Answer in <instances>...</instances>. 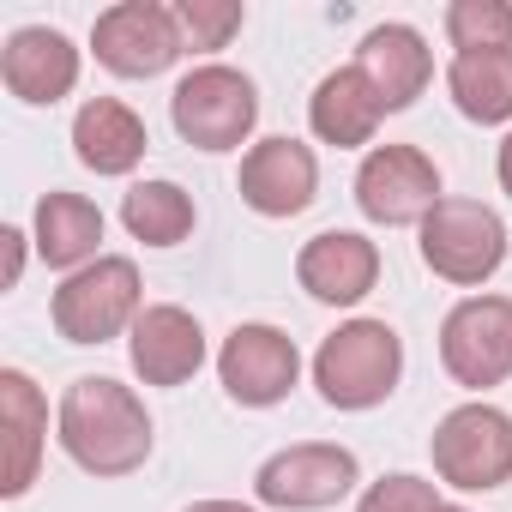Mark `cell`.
<instances>
[{
  "label": "cell",
  "mask_w": 512,
  "mask_h": 512,
  "mask_svg": "<svg viewBox=\"0 0 512 512\" xmlns=\"http://www.w3.org/2000/svg\"><path fill=\"white\" fill-rule=\"evenodd\" d=\"M61 446L91 476H133L151 458V416L133 398V386L85 374L61 398Z\"/></svg>",
  "instance_id": "cell-1"
},
{
  "label": "cell",
  "mask_w": 512,
  "mask_h": 512,
  "mask_svg": "<svg viewBox=\"0 0 512 512\" xmlns=\"http://www.w3.org/2000/svg\"><path fill=\"white\" fill-rule=\"evenodd\" d=\"M404 374V338L386 320H350L338 326L314 356V386L332 410H374L392 398Z\"/></svg>",
  "instance_id": "cell-2"
},
{
  "label": "cell",
  "mask_w": 512,
  "mask_h": 512,
  "mask_svg": "<svg viewBox=\"0 0 512 512\" xmlns=\"http://www.w3.org/2000/svg\"><path fill=\"white\" fill-rule=\"evenodd\" d=\"M428 452H434L440 482H452L464 494H488V488L512 482V416L494 404H458L440 416Z\"/></svg>",
  "instance_id": "cell-3"
},
{
  "label": "cell",
  "mask_w": 512,
  "mask_h": 512,
  "mask_svg": "<svg viewBox=\"0 0 512 512\" xmlns=\"http://www.w3.org/2000/svg\"><path fill=\"white\" fill-rule=\"evenodd\" d=\"M139 266L121 253H103L85 272H73L55 290V332L67 344H109L115 332H127L145 308H139Z\"/></svg>",
  "instance_id": "cell-4"
},
{
  "label": "cell",
  "mask_w": 512,
  "mask_h": 512,
  "mask_svg": "<svg viewBox=\"0 0 512 512\" xmlns=\"http://www.w3.org/2000/svg\"><path fill=\"white\" fill-rule=\"evenodd\" d=\"M506 260V223L482 199H440L422 217V266L446 284H488Z\"/></svg>",
  "instance_id": "cell-5"
},
{
  "label": "cell",
  "mask_w": 512,
  "mask_h": 512,
  "mask_svg": "<svg viewBox=\"0 0 512 512\" xmlns=\"http://www.w3.org/2000/svg\"><path fill=\"white\" fill-rule=\"evenodd\" d=\"M175 133L199 151H235L260 121V91L235 67H193L169 97Z\"/></svg>",
  "instance_id": "cell-6"
},
{
  "label": "cell",
  "mask_w": 512,
  "mask_h": 512,
  "mask_svg": "<svg viewBox=\"0 0 512 512\" xmlns=\"http://www.w3.org/2000/svg\"><path fill=\"white\" fill-rule=\"evenodd\" d=\"M91 49L115 79H157L187 55L175 7H157V0H121V7L97 13Z\"/></svg>",
  "instance_id": "cell-7"
},
{
  "label": "cell",
  "mask_w": 512,
  "mask_h": 512,
  "mask_svg": "<svg viewBox=\"0 0 512 512\" xmlns=\"http://www.w3.org/2000/svg\"><path fill=\"white\" fill-rule=\"evenodd\" d=\"M440 362L458 386L488 392L512 380V302L506 296H470L440 326Z\"/></svg>",
  "instance_id": "cell-8"
},
{
  "label": "cell",
  "mask_w": 512,
  "mask_h": 512,
  "mask_svg": "<svg viewBox=\"0 0 512 512\" xmlns=\"http://www.w3.org/2000/svg\"><path fill=\"white\" fill-rule=\"evenodd\" d=\"M356 452L350 446H326V440H302V446H284L260 464L253 476V494L266 506H284V512H320V506H338L350 488H356Z\"/></svg>",
  "instance_id": "cell-9"
},
{
  "label": "cell",
  "mask_w": 512,
  "mask_h": 512,
  "mask_svg": "<svg viewBox=\"0 0 512 512\" xmlns=\"http://www.w3.org/2000/svg\"><path fill=\"white\" fill-rule=\"evenodd\" d=\"M356 205L362 217L398 229V223H422L440 205V169L428 151L416 145H374L356 169Z\"/></svg>",
  "instance_id": "cell-10"
},
{
  "label": "cell",
  "mask_w": 512,
  "mask_h": 512,
  "mask_svg": "<svg viewBox=\"0 0 512 512\" xmlns=\"http://www.w3.org/2000/svg\"><path fill=\"white\" fill-rule=\"evenodd\" d=\"M296 374H302L296 338L278 332V326H260V320H253V326H235V332L223 338L217 380H223V392H229L235 404H247V410L284 404L290 386H296Z\"/></svg>",
  "instance_id": "cell-11"
},
{
  "label": "cell",
  "mask_w": 512,
  "mask_h": 512,
  "mask_svg": "<svg viewBox=\"0 0 512 512\" xmlns=\"http://www.w3.org/2000/svg\"><path fill=\"white\" fill-rule=\"evenodd\" d=\"M241 199L260 217H296L320 193V163L302 139H260L241 157Z\"/></svg>",
  "instance_id": "cell-12"
},
{
  "label": "cell",
  "mask_w": 512,
  "mask_h": 512,
  "mask_svg": "<svg viewBox=\"0 0 512 512\" xmlns=\"http://www.w3.org/2000/svg\"><path fill=\"white\" fill-rule=\"evenodd\" d=\"M296 278L314 302L326 308H350L362 302L374 284H380V247L356 229H326L302 247V260H296Z\"/></svg>",
  "instance_id": "cell-13"
},
{
  "label": "cell",
  "mask_w": 512,
  "mask_h": 512,
  "mask_svg": "<svg viewBox=\"0 0 512 512\" xmlns=\"http://www.w3.org/2000/svg\"><path fill=\"white\" fill-rule=\"evenodd\" d=\"M127 356H133V374L145 386H187L199 374V362H205V332H199V320L187 308L157 302V308H145L133 320Z\"/></svg>",
  "instance_id": "cell-14"
},
{
  "label": "cell",
  "mask_w": 512,
  "mask_h": 512,
  "mask_svg": "<svg viewBox=\"0 0 512 512\" xmlns=\"http://www.w3.org/2000/svg\"><path fill=\"white\" fill-rule=\"evenodd\" d=\"M0 79H7V91L19 103H61L73 85H79V49L49 31V25H25L7 37V49H0Z\"/></svg>",
  "instance_id": "cell-15"
},
{
  "label": "cell",
  "mask_w": 512,
  "mask_h": 512,
  "mask_svg": "<svg viewBox=\"0 0 512 512\" xmlns=\"http://www.w3.org/2000/svg\"><path fill=\"white\" fill-rule=\"evenodd\" d=\"M356 73L374 85L380 109L398 115V109H410V103L428 91V79H434V55H428L422 31H410V25H374V31L362 37Z\"/></svg>",
  "instance_id": "cell-16"
},
{
  "label": "cell",
  "mask_w": 512,
  "mask_h": 512,
  "mask_svg": "<svg viewBox=\"0 0 512 512\" xmlns=\"http://www.w3.org/2000/svg\"><path fill=\"white\" fill-rule=\"evenodd\" d=\"M0 428H7V482H0V494L19 500L37 482L43 434H49V404H43V392H37V380L25 368L0 374Z\"/></svg>",
  "instance_id": "cell-17"
},
{
  "label": "cell",
  "mask_w": 512,
  "mask_h": 512,
  "mask_svg": "<svg viewBox=\"0 0 512 512\" xmlns=\"http://www.w3.org/2000/svg\"><path fill=\"white\" fill-rule=\"evenodd\" d=\"M145 121L127 109V103H115V97H91L79 115H73V151H79V163L85 169H97V175H127V169H139V157H145Z\"/></svg>",
  "instance_id": "cell-18"
},
{
  "label": "cell",
  "mask_w": 512,
  "mask_h": 512,
  "mask_svg": "<svg viewBox=\"0 0 512 512\" xmlns=\"http://www.w3.org/2000/svg\"><path fill=\"white\" fill-rule=\"evenodd\" d=\"M380 115H386V109H380L374 85H368L356 67L326 73V79H320V91H314V103H308L314 133H320L326 145H338V151L368 145V139H374V127H380Z\"/></svg>",
  "instance_id": "cell-19"
},
{
  "label": "cell",
  "mask_w": 512,
  "mask_h": 512,
  "mask_svg": "<svg viewBox=\"0 0 512 512\" xmlns=\"http://www.w3.org/2000/svg\"><path fill=\"white\" fill-rule=\"evenodd\" d=\"M103 241V211L85 193H43L37 199V253L55 272H85Z\"/></svg>",
  "instance_id": "cell-20"
},
{
  "label": "cell",
  "mask_w": 512,
  "mask_h": 512,
  "mask_svg": "<svg viewBox=\"0 0 512 512\" xmlns=\"http://www.w3.org/2000/svg\"><path fill=\"white\" fill-rule=\"evenodd\" d=\"M446 91H452L458 115L476 121V127H500V121H512V49L452 55Z\"/></svg>",
  "instance_id": "cell-21"
},
{
  "label": "cell",
  "mask_w": 512,
  "mask_h": 512,
  "mask_svg": "<svg viewBox=\"0 0 512 512\" xmlns=\"http://www.w3.org/2000/svg\"><path fill=\"white\" fill-rule=\"evenodd\" d=\"M121 223L133 229V241L145 247H175L193 235V199L187 187L175 181H139L127 199H121Z\"/></svg>",
  "instance_id": "cell-22"
},
{
  "label": "cell",
  "mask_w": 512,
  "mask_h": 512,
  "mask_svg": "<svg viewBox=\"0 0 512 512\" xmlns=\"http://www.w3.org/2000/svg\"><path fill=\"white\" fill-rule=\"evenodd\" d=\"M446 37H452L458 55L512 49V7L506 0H452L446 7Z\"/></svg>",
  "instance_id": "cell-23"
},
{
  "label": "cell",
  "mask_w": 512,
  "mask_h": 512,
  "mask_svg": "<svg viewBox=\"0 0 512 512\" xmlns=\"http://www.w3.org/2000/svg\"><path fill=\"white\" fill-rule=\"evenodd\" d=\"M241 7L235 0H181L175 7V25H181V43L193 49V55H211V49H223L235 31H241Z\"/></svg>",
  "instance_id": "cell-24"
},
{
  "label": "cell",
  "mask_w": 512,
  "mask_h": 512,
  "mask_svg": "<svg viewBox=\"0 0 512 512\" xmlns=\"http://www.w3.org/2000/svg\"><path fill=\"white\" fill-rule=\"evenodd\" d=\"M356 512H440V494H434V482L398 470V476H380V482L362 494Z\"/></svg>",
  "instance_id": "cell-25"
},
{
  "label": "cell",
  "mask_w": 512,
  "mask_h": 512,
  "mask_svg": "<svg viewBox=\"0 0 512 512\" xmlns=\"http://www.w3.org/2000/svg\"><path fill=\"white\" fill-rule=\"evenodd\" d=\"M0 241H7V290H13L19 272H25V235L19 229H0Z\"/></svg>",
  "instance_id": "cell-26"
},
{
  "label": "cell",
  "mask_w": 512,
  "mask_h": 512,
  "mask_svg": "<svg viewBox=\"0 0 512 512\" xmlns=\"http://www.w3.org/2000/svg\"><path fill=\"white\" fill-rule=\"evenodd\" d=\"M187 512H253V506H241V500H193Z\"/></svg>",
  "instance_id": "cell-27"
},
{
  "label": "cell",
  "mask_w": 512,
  "mask_h": 512,
  "mask_svg": "<svg viewBox=\"0 0 512 512\" xmlns=\"http://www.w3.org/2000/svg\"><path fill=\"white\" fill-rule=\"evenodd\" d=\"M500 187H506V193H512V133H506V139H500Z\"/></svg>",
  "instance_id": "cell-28"
},
{
  "label": "cell",
  "mask_w": 512,
  "mask_h": 512,
  "mask_svg": "<svg viewBox=\"0 0 512 512\" xmlns=\"http://www.w3.org/2000/svg\"><path fill=\"white\" fill-rule=\"evenodd\" d=\"M440 512H464V506H440Z\"/></svg>",
  "instance_id": "cell-29"
}]
</instances>
